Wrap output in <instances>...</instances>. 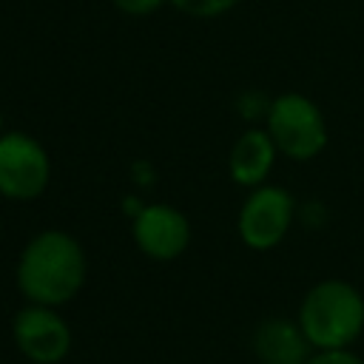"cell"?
I'll return each instance as SVG.
<instances>
[{"instance_id":"obj_7","label":"cell","mask_w":364,"mask_h":364,"mask_svg":"<svg viewBox=\"0 0 364 364\" xmlns=\"http://www.w3.org/2000/svg\"><path fill=\"white\" fill-rule=\"evenodd\" d=\"M134 239L142 253H148L151 259L168 262V259H176L188 247L191 228L179 210L168 205H151L139 210L134 222Z\"/></svg>"},{"instance_id":"obj_3","label":"cell","mask_w":364,"mask_h":364,"mask_svg":"<svg viewBox=\"0 0 364 364\" xmlns=\"http://www.w3.org/2000/svg\"><path fill=\"white\" fill-rule=\"evenodd\" d=\"M267 134L290 159H310L327 142V128L321 111L301 94H282L273 100L267 114Z\"/></svg>"},{"instance_id":"obj_2","label":"cell","mask_w":364,"mask_h":364,"mask_svg":"<svg viewBox=\"0 0 364 364\" xmlns=\"http://www.w3.org/2000/svg\"><path fill=\"white\" fill-rule=\"evenodd\" d=\"M299 327L313 347L344 350L364 327V301L347 282H321L304 296Z\"/></svg>"},{"instance_id":"obj_6","label":"cell","mask_w":364,"mask_h":364,"mask_svg":"<svg viewBox=\"0 0 364 364\" xmlns=\"http://www.w3.org/2000/svg\"><path fill=\"white\" fill-rule=\"evenodd\" d=\"M11 333L20 353L34 364H57L71 347V333L65 321L43 304H31L20 310Z\"/></svg>"},{"instance_id":"obj_5","label":"cell","mask_w":364,"mask_h":364,"mask_svg":"<svg viewBox=\"0 0 364 364\" xmlns=\"http://www.w3.org/2000/svg\"><path fill=\"white\" fill-rule=\"evenodd\" d=\"M293 219V199L282 188H259L239 213V233L247 247L267 250L279 245Z\"/></svg>"},{"instance_id":"obj_11","label":"cell","mask_w":364,"mask_h":364,"mask_svg":"<svg viewBox=\"0 0 364 364\" xmlns=\"http://www.w3.org/2000/svg\"><path fill=\"white\" fill-rule=\"evenodd\" d=\"M307 364H364V361L350 355V353H344V350H324V353L307 358Z\"/></svg>"},{"instance_id":"obj_10","label":"cell","mask_w":364,"mask_h":364,"mask_svg":"<svg viewBox=\"0 0 364 364\" xmlns=\"http://www.w3.org/2000/svg\"><path fill=\"white\" fill-rule=\"evenodd\" d=\"M179 11L185 14H193V17H216V14H225L230 11L239 0H171Z\"/></svg>"},{"instance_id":"obj_8","label":"cell","mask_w":364,"mask_h":364,"mask_svg":"<svg viewBox=\"0 0 364 364\" xmlns=\"http://www.w3.org/2000/svg\"><path fill=\"white\" fill-rule=\"evenodd\" d=\"M307 347L310 341L301 327L284 318L264 321L253 336V350L262 364H307Z\"/></svg>"},{"instance_id":"obj_12","label":"cell","mask_w":364,"mask_h":364,"mask_svg":"<svg viewBox=\"0 0 364 364\" xmlns=\"http://www.w3.org/2000/svg\"><path fill=\"white\" fill-rule=\"evenodd\" d=\"M159 3L162 0H114V6L119 9V11H125V14H151L154 9H159Z\"/></svg>"},{"instance_id":"obj_4","label":"cell","mask_w":364,"mask_h":364,"mask_svg":"<svg viewBox=\"0 0 364 364\" xmlns=\"http://www.w3.org/2000/svg\"><path fill=\"white\" fill-rule=\"evenodd\" d=\"M48 182V156L26 134L0 136V193L9 199H34Z\"/></svg>"},{"instance_id":"obj_9","label":"cell","mask_w":364,"mask_h":364,"mask_svg":"<svg viewBox=\"0 0 364 364\" xmlns=\"http://www.w3.org/2000/svg\"><path fill=\"white\" fill-rule=\"evenodd\" d=\"M276 156V145L270 139V134L262 131H247L236 139L233 151H230V176L239 185H259Z\"/></svg>"},{"instance_id":"obj_1","label":"cell","mask_w":364,"mask_h":364,"mask_svg":"<svg viewBox=\"0 0 364 364\" xmlns=\"http://www.w3.org/2000/svg\"><path fill=\"white\" fill-rule=\"evenodd\" d=\"M85 279V256L63 230H46L34 236L17 264V284L26 299L43 307L65 304L77 296Z\"/></svg>"}]
</instances>
